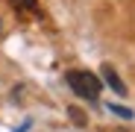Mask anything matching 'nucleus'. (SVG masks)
I'll use <instances>...</instances> for the list:
<instances>
[{
	"label": "nucleus",
	"mask_w": 135,
	"mask_h": 132,
	"mask_svg": "<svg viewBox=\"0 0 135 132\" xmlns=\"http://www.w3.org/2000/svg\"><path fill=\"white\" fill-rule=\"evenodd\" d=\"M109 109H112V112H115V115H120V118H126V120L132 118V112H129V109H123V106H109Z\"/></svg>",
	"instance_id": "nucleus-4"
},
{
	"label": "nucleus",
	"mask_w": 135,
	"mask_h": 132,
	"mask_svg": "<svg viewBox=\"0 0 135 132\" xmlns=\"http://www.w3.org/2000/svg\"><path fill=\"white\" fill-rule=\"evenodd\" d=\"M71 118H74V123H85V118H82V112H79V109H71Z\"/></svg>",
	"instance_id": "nucleus-5"
},
{
	"label": "nucleus",
	"mask_w": 135,
	"mask_h": 132,
	"mask_svg": "<svg viewBox=\"0 0 135 132\" xmlns=\"http://www.w3.org/2000/svg\"><path fill=\"white\" fill-rule=\"evenodd\" d=\"M27 126H30V123H24V126H21V129H18V132H24V129H27Z\"/></svg>",
	"instance_id": "nucleus-6"
},
{
	"label": "nucleus",
	"mask_w": 135,
	"mask_h": 132,
	"mask_svg": "<svg viewBox=\"0 0 135 132\" xmlns=\"http://www.w3.org/2000/svg\"><path fill=\"white\" fill-rule=\"evenodd\" d=\"M65 79H68V85H71V91H74L76 97H82V100H97V97H100L103 82H100L91 71H68Z\"/></svg>",
	"instance_id": "nucleus-1"
},
{
	"label": "nucleus",
	"mask_w": 135,
	"mask_h": 132,
	"mask_svg": "<svg viewBox=\"0 0 135 132\" xmlns=\"http://www.w3.org/2000/svg\"><path fill=\"white\" fill-rule=\"evenodd\" d=\"M103 79H106V82H109L112 88H115L118 94H126V85L120 82V76H118L115 71H112V65H103Z\"/></svg>",
	"instance_id": "nucleus-2"
},
{
	"label": "nucleus",
	"mask_w": 135,
	"mask_h": 132,
	"mask_svg": "<svg viewBox=\"0 0 135 132\" xmlns=\"http://www.w3.org/2000/svg\"><path fill=\"white\" fill-rule=\"evenodd\" d=\"M12 6H15L18 12H32V15H38V3H35V0H12Z\"/></svg>",
	"instance_id": "nucleus-3"
}]
</instances>
